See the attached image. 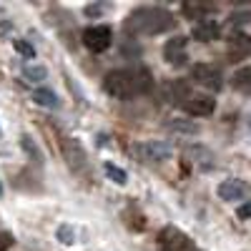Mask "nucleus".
I'll use <instances>...</instances> for the list:
<instances>
[{
  "instance_id": "6ab92c4d",
  "label": "nucleus",
  "mask_w": 251,
  "mask_h": 251,
  "mask_svg": "<svg viewBox=\"0 0 251 251\" xmlns=\"http://www.w3.org/2000/svg\"><path fill=\"white\" fill-rule=\"evenodd\" d=\"M106 169V176L113 181V183H118V186H123L126 181H128V176H126V171L121 169V166H116V163H106L103 166Z\"/></svg>"
},
{
  "instance_id": "9d476101",
  "label": "nucleus",
  "mask_w": 251,
  "mask_h": 251,
  "mask_svg": "<svg viewBox=\"0 0 251 251\" xmlns=\"http://www.w3.org/2000/svg\"><path fill=\"white\" fill-rule=\"evenodd\" d=\"M216 194H219L221 201L236 203V201H244V199L249 196V186H246V181H241V178H226V181L219 183Z\"/></svg>"
},
{
  "instance_id": "412c9836",
  "label": "nucleus",
  "mask_w": 251,
  "mask_h": 251,
  "mask_svg": "<svg viewBox=\"0 0 251 251\" xmlns=\"http://www.w3.org/2000/svg\"><path fill=\"white\" fill-rule=\"evenodd\" d=\"M228 25H231L234 30L236 28H246L249 25V10H241V13L231 15V18H228Z\"/></svg>"
},
{
  "instance_id": "9b49d317",
  "label": "nucleus",
  "mask_w": 251,
  "mask_h": 251,
  "mask_svg": "<svg viewBox=\"0 0 251 251\" xmlns=\"http://www.w3.org/2000/svg\"><path fill=\"white\" fill-rule=\"evenodd\" d=\"M186 43L188 40L183 38V35H176V38H171V40H166V46H163V58H166V63L169 66H183L186 63Z\"/></svg>"
},
{
  "instance_id": "ddd939ff",
  "label": "nucleus",
  "mask_w": 251,
  "mask_h": 251,
  "mask_svg": "<svg viewBox=\"0 0 251 251\" xmlns=\"http://www.w3.org/2000/svg\"><path fill=\"white\" fill-rule=\"evenodd\" d=\"M219 35H221V25L216 20H199V23H194V30H191V38L199 40V43H211Z\"/></svg>"
},
{
  "instance_id": "f03ea898",
  "label": "nucleus",
  "mask_w": 251,
  "mask_h": 251,
  "mask_svg": "<svg viewBox=\"0 0 251 251\" xmlns=\"http://www.w3.org/2000/svg\"><path fill=\"white\" fill-rule=\"evenodd\" d=\"M174 25H176V18L158 5L136 8L126 18V30L133 35H161V33H169Z\"/></svg>"
},
{
  "instance_id": "4be33fe9",
  "label": "nucleus",
  "mask_w": 251,
  "mask_h": 251,
  "mask_svg": "<svg viewBox=\"0 0 251 251\" xmlns=\"http://www.w3.org/2000/svg\"><path fill=\"white\" fill-rule=\"evenodd\" d=\"M13 48L23 55V58H35V48L30 43H25V40H13Z\"/></svg>"
},
{
  "instance_id": "dca6fc26",
  "label": "nucleus",
  "mask_w": 251,
  "mask_h": 251,
  "mask_svg": "<svg viewBox=\"0 0 251 251\" xmlns=\"http://www.w3.org/2000/svg\"><path fill=\"white\" fill-rule=\"evenodd\" d=\"M33 103H38V106H46V108H58V96L48 88H35L30 93Z\"/></svg>"
},
{
  "instance_id": "bb28decb",
  "label": "nucleus",
  "mask_w": 251,
  "mask_h": 251,
  "mask_svg": "<svg viewBox=\"0 0 251 251\" xmlns=\"http://www.w3.org/2000/svg\"><path fill=\"white\" fill-rule=\"evenodd\" d=\"M100 10H106V5H86V13H88V15H91V13L96 15V13H100Z\"/></svg>"
},
{
  "instance_id": "a211bd4d",
  "label": "nucleus",
  "mask_w": 251,
  "mask_h": 251,
  "mask_svg": "<svg viewBox=\"0 0 251 251\" xmlns=\"http://www.w3.org/2000/svg\"><path fill=\"white\" fill-rule=\"evenodd\" d=\"M23 75L30 80V83H43L46 78H48V71L43 68V66H25V71H23Z\"/></svg>"
},
{
  "instance_id": "2eb2a0df",
  "label": "nucleus",
  "mask_w": 251,
  "mask_h": 251,
  "mask_svg": "<svg viewBox=\"0 0 251 251\" xmlns=\"http://www.w3.org/2000/svg\"><path fill=\"white\" fill-rule=\"evenodd\" d=\"M181 10H183L186 18H191V20L196 18V23H199V20L206 18L208 13H216V5L214 3H199V0L191 3V0H188V3H181Z\"/></svg>"
},
{
  "instance_id": "0eeeda50",
  "label": "nucleus",
  "mask_w": 251,
  "mask_h": 251,
  "mask_svg": "<svg viewBox=\"0 0 251 251\" xmlns=\"http://www.w3.org/2000/svg\"><path fill=\"white\" fill-rule=\"evenodd\" d=\"M60 151H63V156H66V161H68V166L73 171H86L88 169V156H86V151H83V146H80V141L78 138H71V136H63L60 138Z\"/></svg>"
},
{
  "instance_id": "b1692460",
  "label": "nucleus",
  "mask_w": 251,
  "mask_h": 251,
  "mask_svg": "<svg viewBox=\"0 0 251 251\" xmlns=\"http://www.w3.org/2000/svg\"><path fill=\"white\" fill-rule=\"evenodd\" d=\"M58 239H60V244L71 246V244L75 241V231H73L71 226H60V228H58Z\"/></svg>"
},
{
  "instance_id": "393cba45",
  "label": "nucleus",
  "mask_w": 251,
  "mask_h": 251,
  "mask_svg": "<svg viewBox=\"0 0 251 251\" xmlns=\"http://www.w3.org/2000/svg\"><path fill=\"white\" fill-rule=\"evenodd\" d=\"M13 241H15V239H13L8 231H0V251H8V249L13 246Z\"/></svg>"
},
{
  "instance_id": "cd10ccee",
  "label": "nucleus",
  "mask_w": 251,
  "mask_h": 251,
  "mask_svg": "<svg viewBox=\"0 0 251 251\" xmlns=\"http://www.w3.org/2000/svg\"><path fill=\"white\" fill-rule=\"evenodd\" d=\"M0 194H3V186H0Z\"/></svg>"
},
{
  "instance_id": "aec40b11",
  "label": "nucleus",
  "mask_w": 251,
  "mask_h": 251,
  "mask_svg": "<svg viewBox=\"0 0 251 251\" xmlns=\"http://www.w3.org/2000/svg\"><path fill=\"white\" fill-rule=\"evenodd\" d=\"M20 143H23V151L28 156H33L35 161H43V153H40V149L35 146V141H30V136H23V141H20Z\"/></svg>"
},
{
  "instance_id": "20e7f679",
  "label": "nucleus",
  "mask_w": 251,
  "mask_h": 251,
  "mask_svg": "<svg viewBox=\"0 0 251 251\" xmlns=\"http://www.w3.org/2000/svg\"><path fill=\"white\" fill-rule=\"evenodd\" d=\"M158 251H194V244L188 239V234H183L176 226H163L158 231Z\"/></svg>"
},
{
  "instance_id": "39448f33",
  "label": "nucleus",
  "mask_w": 251,
  "mask_h": 251,
  "mask_svg": "<svg viewBox=\"0 0 251 251\" xmlns=\"http://www.w3.org/2000/svg\"><path fill=\"white\" fill-rule=\"evenodd\" d=\"M191 80L199 83V86L206 88V91H221V86H224L221 71H219L216 66H211V63H194Z\"/></svg>"
},
{
  "instance_id": "f3484780",
  "label": "nucleus",
  "mask_w": 251,
  "mask_h": 251,
  "mask_svg": "<svg viewBox=\"0 0 251 251\" xmlns=\"http://www.w3.org/2000/svg\"><path fill=\"white\" fill-rule=\"evenodd\" d=\"M249 83H251V68L244 66L234 73V88L241 91V93H249Z\"/></svg>"
},
{
  "instance_id": "a878e982",
  "label": "nucleus",
  "mask_w": 251,
  "mask_h": 251,
  "mask_svg": "<svg viewBox=\"0 0 251 251\" xmlns=\"http://www.w3.org/2000/svg\"><path fill=\"white\" fill-rule=\"evenodd\" d=\"M236 216H239L241 221H249V203H241V206L236 208Z\"/></svg>"
},
{
  "instance_id": "6e6552de",
  "label": "nucleus",
  "mask_w": 251,
  "mask_h": 251,
  "mask_svg": "<svg viewBox=\"0 0 251 251\" xmlns=\"http://www.w3.org/2000/svg\"><path fill=\"white\" fill-rule=\"evenodd\" d=\"M183 153H186V161H188V163H194V169H199V171H203V174L214 171L216 156H214L211 149H206V146H201V143H188Z\"/></svg>"
},
{
  "instance_id": "4468645a",
  "label": "nucleus",
  "mask_w": 251,
  "mask_h": 251,
  "mask_svg": "<svg viewBox=\"0 0 251 251\" xmlns=\"http://www.w3.org/2000/svg\"><path fill=\"white\" fill-rule=\"evenodd\" d=\"M249 50H251L249 33H246V30H234L231 40H228V55H231V60H244V58H249Z\"/></svg>"
},
{
  "instance_id": "7ed1b4c3",
  "label": "nucleus",
  "mask_w": 251,
  "mask_h": 251,
  "mask_svg": "<svg viewBox=\"0 0 251 251\" xmlns=\"http://www.w3.org/2000/svg\"><path fill=\"white\" fill-rule=\"evenodd\" d=\"M131 156L141 163H161L174 156V146L166 141H138L131 143Z\"/></svg>"
},
{
  "instance_id": "1a4fd4ad",
  "label": "nucleus",
  "mask_w": 251,
  "mask_h": 251,
  "mask_svg": "<svg viewBox=\"0 0 251 251\" xmlns=\"http://www.w3.org/2000/svg\"><path fill=\"white\" fill-rule=\"evenodd\" d=\"M181 108L188 113V116H194V118H203V116H211L216 111V100L211 96H199V93H191L183 103H181Z\"/></svg>"
},
{
  "instance_id": "f8f14e48",
  "label": "nucleus",
  "mask_w": 251,
  "mask_h": 251,
  "mask_svg": "<svg viewBox=\"0 0 251 251\" xmlns=\"http://www.w3.org/2000/svg\"><path fill=\"white\" fill-rule=\"evenodd\" d=\"M191 96V86L186 80H169L163 86V98L171 103V106H181V103Z\"/></svg>"
},
{
  "instance_id": "f257e3e1",
  "label": "nucleus",
  "mask_w": 251,
  "mask_h": 251,
  "mask_svg": "<svg viewBox=\"0 0 251 251\" xmlns=\"http://www.w3.org/2000/svg\"><path fill=\"white\" fill-rule=\"evenodd\" d=\"M149 88H151V73L146 68H118L106 73V78H103V91L121 100L143 96L149 93Z\"/></svg>"
},
{
  "instance_id": "5701e85b",
  "label": "nucleus",
  "mask_w": 251,
  "mask_h": 251,
  "mask_svg": "<svg viewBox=\"0 0 251 251\" xmlns=\"http://www.w3.org/2000/svg\"><path fill=\"white\" fill-rule=\"evenodd\" d=\"M166 128H171V131H183V133H196V131H199L194 123H183V121H171V123H166Z\"/></svg>"
},
{
  "instance_id": "423d86ee",
  "label": "nucleus",
  "mask_w": 251,
  "mask_h": 251,
  "mask_svg": "<svg viewBox=\"0 0 251 251\" xmlns=\"http://www.w3.org/2000/svg\"><path fill=\"white\" fill-rule=\"evenodd\" d=\"M113 43V30L108 25H91L83 30V46L91 53H103L108 50Z\"/></svg>"
}]
</instances>
